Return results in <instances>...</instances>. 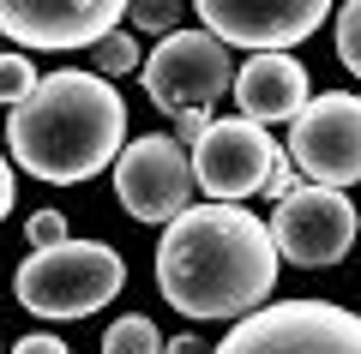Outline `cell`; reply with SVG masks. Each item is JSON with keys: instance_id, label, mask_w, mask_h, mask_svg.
<instances>
[{"instance_id": "6da1fadb", "label": "cell", "mask_w": 361, "mask_h": 354, "mask_svg": "<svg viewBox=\"0 0 361 354\" xmlns=\"http://www.w3.org/2000/svg\"><path fill=\"white\" fill-rule=\"evenodd\" d=\"M277 241L247 204H193L163 228L157 246V289L187 318H253L277 289Z\"/></svg>"}, {"instance_id": "7a4b0ae2", "label": "cell", "mask_w": 361, "mask_h": 354, "mask_svg": "<svg viewBox=\"0 0 361 354\" xmlns=\"http://www.w3.org/2000/svg\"><path fill=\"white\" fill-rule=\"evenodd\" d=\"M6 144L18 168L49 187H78L127 151V102L97 72H49L13 114Z\"/></svg>"}, {"instance_id": "3957f363", "label": "cell", "mask_w": 361, "mask_h": 354, "mask_svg": "<svg viewBox=\"0 0 361 354\" xmlns=\"http://www.w3.org/2000/svg\"><path fill=\"white\" fill-rule=\"evenodd\" d=\"M127 289V258L109 241H66L54 253H30L13 277V294L37 318H90Z\"/></svg>"}, {"instance_id": "277c9868", "label": "cell", "mask_w": 361, "mask_h": 354, "mask_svg": "<svg viewBox=\"0 0 361 354\" xmlns=\"http://www.w3.org/2000/svg\"><path fill=\"white\" fill-rule=\"evenodd\" d=\"M211 354H361V318L337 301H277L241 318Z\"/></svg>"}, {"instance_id": "5b68a950", "label": "cell", "mask_w": 361, "mask_h": 354, "mask_svg": "<svg viewBox=\"0 0 361 354\" xmlns=\"http://www.w3.org/2000/svg\"><path fill=\"white\" fill-rule=\"evenodd\" d=\"M139 72L145 96L180 120V114H211V102L235 90L241 66H235L229 42H217L211 30H175L169 42H157V54H145Z\"/></svg>"}, {"instance_id": "8992f818", "label": "cell", "mask_w": 361, "mask_h": 354, "mask_svg": "<svg viewBox=\"0 0 361 354\" xmlns=\"http://www.w3.org/2000/svg\"><path fill=\"white\" fill-rule=\"evenodd\" d=\"M115 192L127 204L133 222H180L193 210V192H199V175H193V151L163 132L151 139H133L115 163Z\"/></svg>"}, {"instance_id": "52a82bcc", "label": "cell", "mask_w": 361, "mask_h": 354, "mask_svg": "<svg viewBox=\"0 0 361 354\" xmlns=\"http://www.w3.org/2000/svg\"><path fill=\"white\" fill-rule=\"evenodd\" d=\"M289 163L307 175V187H355L361 180V96L325 90L313 108L289 127Z\"/></svg>"}, {"instance_id": "ba28073f", "label": "cell", "mask_w": 361, "mask_h": 354, "mask_svg": "<svg viewBox=\"0 0 361 354\" xmlns=\"http://www.w3.org/2000/svg\"><path fill=\"white\" fill-rule=\"evenodd\" d=\"M283 163H289V156L271 144V132L253 127V120H241V114L217 120V127L199 139V151H193L199 192H205L211 204H235V198H253V192H265L271 175H277Z\"/></svg>"}, {"instance_id": "9c48e42d", "label": "cell", "mask_w": 361, "mask_h": 354, "mask_svg": "<svg viewBox=\"0 0 361 354\" xmlns=\"http://www.w3.org/2000/svg\"><path fill=\"white\" fill-rule=\"evenodd\" d=\"M355 234H361L355 204H349L343 192H331V187H301L295 198L277 204V216H271L277 253H283L289 265H301V270L337 265V258L355 246Z\"/></svg>"}, {"instance_id": "30bf717a", "label": "cell", "mask_w": 361, "mask_h": 354, "mask_svg": "<svg viewBox=\"0 0 361 354\" xmlns=\"http://www.w3.org/2000/svg\"><path fill=\"white\" fill-rule=\"evenodd\" d=\"M205 18V30L229 49L253 54H289L295 42H307L325 25V0H199L193 6Z\"/></svg>"}, {"instance_id": "8fae6325", "label": "cell", "mask_w": 361, "mask_h": 354, "mask_svg": "<svg viewBox=\"0 0 361 354\" xmlns=\"http://www.w3.org/2000/svg\"><path fill=\"white\" fill-rule=\"evenodd\" d=\"M121 13L115 0H0V30L18 49H97Z\"/></svg>"}, {"instance_id": "7c38bea8", "label": "cell", "mask_w": 361, "mask_h": 354, "mask_svg": "<svg viewBox=\"0 0 361 354\" xmlns=\"http://www.w3.org/2000/svg\"><path fill=\"white\" fill-rule=\"evenodd\" d=\"M235 108H241V120H253V127H271V120H289V127H295L301 114L313 108L307 66L289 61V54H253V61H241Z\"/></svg>"}, {"instance_id": "4fadbf2b", "label": "cell", "mask_w": 361, "mask_h": 354, "mask_svg": "<svg viewBox=\"0 0 361 354\" xmlns=\"http://www.w3.org/2000/svg\"><path fill=\"white\" fill-rule=\"evenodd\" d=\"M169 342L157 336V324L145 312H127V318H115V324L103 330V354H163Z\"/></svg>"}, {"instance_id": "5bb4252c", "label": "cell", "mask_w": 361, "mask_h": 354, "mask_svg": "<svg viewBox=\"0 0 361 354\" xmlns=\"http://www.w3.org/2000/svg\"><path fill=\"white\" fill-rule=\"evenodd\" d=\"M133 66H145V54L133 49V37H127V30H115L109 42H97V49H90V72H97V78H109V84H115L121 72H133Z\"/></svg>"}, {"instance_id": "9a60e30c", "label": "cell", "mask_w": 361, "mask_h": 354, "mask_svg": "<svg viewBox=\"0 0 361 354\" xmlns=\"http://www.w3.org/2000/svg\"><path fill=\"white\" fill-rule=\"evenodd\" d=\"M127 18H133L139 30H151V37H163V42H169V37L180 30V18H187V6H180V0H133Z\"/></svg>"}, {"instance_id": "2e32d148", "label": "cell", "mask_w": 361, "mask_h": 354, "mask_svg": "<svg viewBox=\"0 0 361 354\" xmlns=\"http://www.w3.org/2000/svg\"><path fill=\"white\" fill-rule=\"evenodd\" d=\"M37 84H42L37 66H30L18 49H13V54H0V108H18V102H25Z\"/></svg>"}, {"instance_id": "e0dca14e", "label": "cell", "mask_w": 361, "mask_h": 354, "mask_svg": "<svg viewBox=\"0 0 361 354\" xmlns=\"http://www.w3.org/2000/svg\"><path fill=\"white\" fill-rule=\"evenodd\" d=\"M337 61L361 78V0L337 6Z\"/></svg>"}, {"instance_id": "ac0fdd59", "label": "cell", "mask_w": 361, "mask_h": 354, "mask_svg": "<svg viewBox=\"0 0 361 354\" xmlns=\"http://www.w3.org/2000/svg\"><path fill=\"white\" fill-rule=\"evenodd\" d=\"M25 234H30V246H37V253H54V246L73 241V234H66V216H61V210H37V216L25 222Z\"/></svg>"}, {"instance_id": "d6986e66", "label": "cell", "mask_w": 361, "mask_h": 354, "mask_svg": "<svg viewBox=\"0 0 361 354\" xmlns=\"http://www.w3.org/2000/svg\"><path fill=\"white\" fill-rule=\"evenodd\" d=\"M211 127H217L211 114H180V120H175V144H187V151H199V139H205Z\"/></svg>"}, {"instance_id": "ffe728a7", "label": "cell", "mask_w": 361, "mask_h": 354, "mask_svg": "<svg viewBox=\"0 0 361 354\" xmlns=\"http://www.w3.org/2000/svg\"><path fill=\"white\" fill-rule=\"evenodd\" d=\"M13 354H73V348H66L61 336H18Z\"/></svg>"}, {"instance_id": "44dd1931", "label": "cell", "mask_w": 361, "mask_h": 354, "mask_svg": "<svg viewBox=\"0 0 361 354\" xmlns=\"http://www.w3.org/2000/svg\"><path fill=\"white\" fill-rule=\"evenodd\" d=\"M13 163H6V156H0V222H6V210H13Z\"/></svg>"}, {"instance_id": "7402d4cb", "label": "cell", "mask_w": 361, "mask_h": 354, "mask_svg": "<svg viewBox=\"0 0 361 354\" xmlns=\"http://www.w3.org/2000/svg\"><path fill=\"white\" fill-rule=\"evenodd\" d=\"M163 354H211V348H205V336H169Z\"/></svg>"}, {"instance_id": "603a6c76", "label": "cell", "mask_w": 361, "mask_h": 354, "mask_svg": "<svg viewBox=\"0 0 361 354\" xmlns=\"http://www.w3.org/2000/svg\"><path fill=\"white\" fill-rule=\"evenodd\" d=\"M0 139H6V132H0Z\"/></svg>"}]
</instances>
